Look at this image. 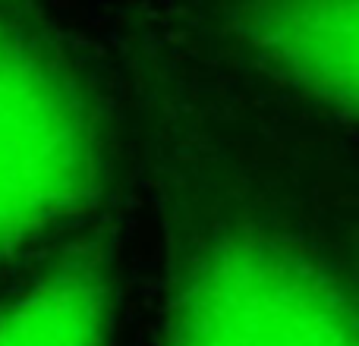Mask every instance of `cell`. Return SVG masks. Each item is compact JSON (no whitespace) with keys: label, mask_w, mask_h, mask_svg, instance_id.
<instances>
[{"label":"cell","mask_w":359,"mask_h":346,"mask_svg":"<svg viewBox=\"0 0 359 346\" xmlns=\"http://www.w3.org/2000/svg\"><path fill=\"white\" fill-rule=\"evenodd\" d=\"M158 346H359L353 271L233 173H183Z\"/></svg>","instance_id":"cell-1"},{"label":"cell","mask_w":359,"mask_h":346,"mask_svg":"<svg viewBox=\"0 0 359 346\" xmlns=\"http://www.w3.org/2000/svg\"><path fill=\"white\" fill-rule=\"evenodd\" d=\"M114 177L101 95L38 13L0 4V268L98 208Z\"/></svg>","instance_id":"cell-2"},{"label":"cell","mask_w":359,"mask_h":346,"mask_svg":"<svg viewBox=\"0 0 359 346\" xmlns=\"http://www.w3.org/2000/svg\"><path fill=\"white\" fill-rule=\"evenodd\" d=\"M243 38L284 79L303 85L322 104H356V4L255 6L243 13Z\"/></svg>","instance_id":"cell-3"},{"label":"cell","mask_w":359,"mask_h":346,"mask_svg":"<svg viewBox=\"0 0 359 346\" xmlns=\"http://www.w3.org/2000/svg\"><path fill=\"white\" fill-rule=\"evenodd\" d=\"M111 312V258L82 242L0 309V346H107Z\"/></svg>","instance_id":"cell-4"}]
</instances>
